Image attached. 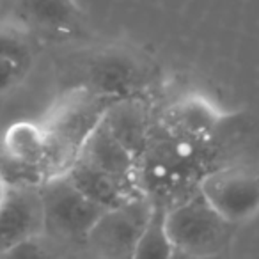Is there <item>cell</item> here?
I'll return each mask as SVG.
<instances>
[{
  "label": "cell",
  "mask_w": 259,
  "mask_h": 259,
  "mask_svg": "<svg viewBox=\"0 0 259 259\" xmlns=\"http://www.w3.org/2000/svg\"><path fill=\"white\" fill-rule=\"evenodd\" d=\"M115 98L76 87L62 94L39 122L45 134L43 180L64 174Z\"/></svg>",
  "instance_id": "6da1fadb"
},
{
  "label": "cell",
  "mask_w": 259,
  "mask_h": 259,
  "mask_svg": "<svg viewBox=\"0 0 259 259\" xmlns=\"http://www.w3.org/2000/svg\"><path fill=\"white\" fill-rule=\"evenodd\" d=\"M236 227L201 194L165 209V229L176 257H213L224 254L233 245Z\"/></svg>",
  "instance_id": "7a4b0ae2"
},
{
  "label": "cell",
  "mask_w": 259,
  "mask_h": 259,
  "mask_svg": "<svg viewBox=\"0 0 259 259\" xmlns=\"http://www.w3.org/2000/svg\"><path fill=\"white\" fill-rule=\"evenodd\" d=\"M43 201V238L55 245H83L91 227L105 211L75 187L68 174L39 183Z\"/></svg>",
  "instance_id": "3957f363"
},
{
  "label": "cell",
  "mask_w": 259,
  "mask_h": 259,
  "mask_svg": "<svg viewBox=\"0 0 259 259\" xmlns=\"http://www.w3.org/2000/svg\"><path fill=\"white\" fill-rule=\"evenodd\" d=\"M155 208V202L144 194L132 195L119 204L107 208L85 238V247L98 257H134L142 231Z\"/></svg>",
  "instance_id": "277c9868"
},
{
  "label": "cell",
  "mask_w": 259,
  "mask_h": 259,
  "mask_svg": "<svg viewBox=\"0 0 259 259\" xmlns=\"http://www.w3.org/2000/svg\"><path fill=\"white\" fill-rule=\"evenodd\" d=\"M199 194L226 220L241 226L259 215V167L234 163L204 174Z\"/></svg>",
  "instance_id": "5b68a950"
},
{
  "label": "cell",
  "mask_w": 259,
  "mask_h": 259,
  "mask_svg": "<svg viewBox=\"0 0 259 259\" xmlns=\"http://www.w3.org/2000/svg\"><path fill=\"white\" fill-rule=\"evenodd\" d=\"M45 134L39 122L16 121L0 137V172L9 183H41Z\"/></svg>",
  "instance_id": "8992f818"
},
{
  "label": "cell",
  "mask_w": 259,
  "mask_h": 259,
  "mask_svg": "<svg viewBox=\"0 0 259 259\" xmlns=\"http://www.w3.org/2000/svg\"><path fill=\"white\" fill-rule=\"evenodd\" d=\"M43 236V201L39 183H11L0 206V255Z\"/></svg>",
  "instance_id": "52a82bcc"
},
{
  "label": "cell",
  "mask_w": 259,
  "mask_h": 259,
  "mask_svg": "<svg viewBox=\"0 0 259 259\" xmlns=\"http://www.w3.org/2000/svg\"><path fill=\"white\" fill-rule=\"evenodd\" d=\"M78 156H82L94 167L107 172L126 190L141 192L137 187L139 158L112 134L103 119L93 130V134L85 141Z\"/></svg>",
  "instance_id": "ba28073f"
},
{
  "label": "cell",
  "mask_w": 259,
  "mask_h": 259,
  "mask_svg": "<svg viewBox=\"0 0 259 259\" xmlns=\"http://www.w3.org/2000/svg\"><path fill=\"white\" fill-rule=\"evenodd\" d=\"M20 23L50 36H69L80 29L73 0H13Z\"/></svg>",
  "instance_id": "9c48e42d"
},
{
  "label": "cell",
  "mask_w": 259,
  "mask_h": 259,
  "mask_svg": "<svg viewBox=\"0 0 259 259\" xmlns=\"http://www.w3.org/2000/svg\"><path fill=\"white\" fill-rule=\"evenodd\" d=\"M66 174L82 194H85L96 204L103 206L105 209L139 194V192L126 190L114 178H110L107 172L94 167L93 163H89L82 156H76V160L69 165Z\"/></svg>",
  "instance_id": "30bf717a"
},
{
  "label": "cell",
  "mask_w": 259,
  "mask_h": 259,
  "mask_svg": "<svg viewBox=\"0 0 259 259\" xmlns=\"http://www.w3.org/2000/svg\"><path fill=\"white\" fill-rule=\"evenodd\" d=\"M103 121L112 134L137 158L142 155L148 144V126H146L144 112L135 101L124 98L114 100L105 112Z\"/></svg>",
  "instance_id": "8fae6325"
},
{
  "label": "cell",
  "mask_w": 259,
  "mask_h": 259,
  "mask_svg": "<svg viewBox=\"0 0 259 259\" xmlns=\"http://www.w3.org/2000/svg\"><path fill=\"white\" fill-rule=\"evenodd\" d=\"M141 76L137 66L132 64L128 57L105 55L98 61L94 75H91V85L87 87L96 91L98 94L119 100L124 98V94H128L132 87L137 85Z\"/></svg>",
  "instance_id": "7c38bea8"
},
{
  "label": "cell",
  "mask_w": 259,
  "mask_h": 259,
  "mask_svg": "<svg viewBox=\"0 0 259 259\" xmlns=\"http://www.w3.org/2000/svg\"><path fill=\"white\" fill-rule=\"evenodd\" d=\"M134 257H174L172 245L165 229V208L155 202V208L142 231L139 243L135 247Z\"/></svg>",
  "instance_id": "4fadbf2b"
},
{
  "label": "cell",
  "mask_w": 259,
  "mask_h": 259,
  "mask_svg": "<svg viewBox=\"0 0 259 259\" xmlns=\"http://www.w3.org/2000/svg\"><path fill=\"white\" fill-rule=\"evenodd\" d=\"M170 119H172L174 126L183 130L185 134L197 135V137L209 134L219 121L217 112L213 110L211 105L202 100H194V98L176 105L170 114Z\"/></svg>",
  "instance_id": "5bb4252c"
},
{
  "label": "cell",
  "mask_w": 259,
  "mask_h": 259,
  "mask_svg": "<svg viewBox=\"0 0 259 259\" xmlns=\"http://www.w3.org/2000/svg\"><path fill=\"white\" fill-rule=\"evenodd\" d=\"M0 59L30 69L34 62V43L22 23L0 22Z\"/></svg>",
  "instance_id": "9a60e30c"
},
{
  "label": "cell",
  "mask_w": 259,
  "mask_h": 259,
  "mask_svg": "<svg viewBox=\"0 0 259 259\" xmlns=\"http://www.w3.org/2000/svg\"><path fill=\"white\" fill-rule=\"evenodd\" d=\"M29 71L30 69L25 68V66H20L16 62L0 59V96L16 89L25 80Z\"/></svg>",
  "instance_id": "2e32d148"
},
{
  "label": "cell",
  "mask_w": 259,
  "mask_h": 259,
  "mask_svg": "<svg viewBox=\"0 0 259 259\" xmlns=\"http://www.w3.org/2000/svg\"><path fill=\"white\" fill-rule=\"evenodd\" d=\"M9 187H11V183H9V181H8V178H6L4 174L0 172V206L4 204L6 199H8Z\"/></svg>",
  "instance_id": "e0dca14e"
}]
</instances>
